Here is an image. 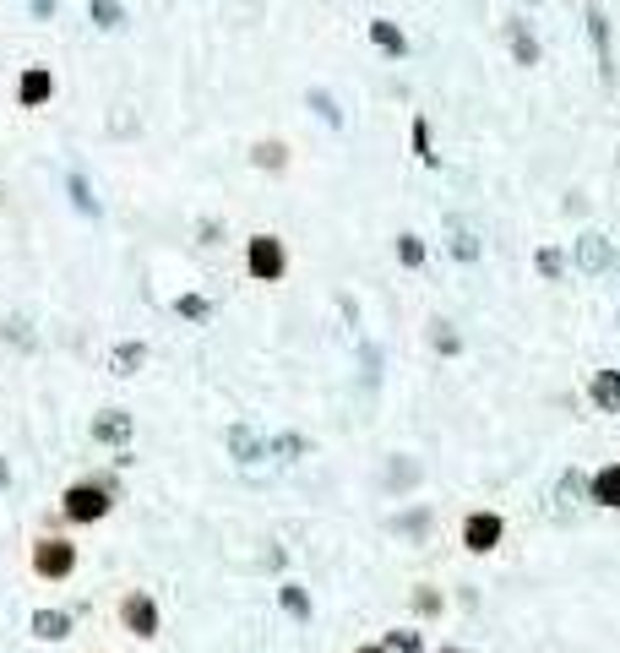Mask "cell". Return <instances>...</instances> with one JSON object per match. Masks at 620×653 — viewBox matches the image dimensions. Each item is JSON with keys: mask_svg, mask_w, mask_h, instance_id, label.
Segmentation results:
<instances>
[{"mask_svg": "<svg viewBox=\"0 0 620 653\" xmlns=\"http://www.w3.org/2000/svg\"><path fill=\"white\" fill-rule=\"evenodd\" d=\"M77 561H82V550L71 534H39L28 545V572L39 577V583H66V577H77Z\"/></svg>", "mask_w": 620, "mask_h": 653, "instance_id": "2", "label": "cell"}, {"mask_svg": "<svg viewBox=\"0 0 620 653\" xmlns=\"http://www.w3.org/2000/svg\"><path fill=\"white\" fill-rule=\"evenodd\" d=\"M283 610H289V615H310V599L294 583H283Z\"/></svg>", "mask_w": 620, "mask_h": 653, "instance_id": "22", "label": "cell"}, {"mask_svg": "<svg viewBox=\"0 0 620 653\" xmlns=\"http://www.w3.org/2000/svg\"><path fill=\"white\" fill-rule=\"evenodd\" d=\"M370 44H376V49H387V55H408L403 28H398V22H387V17H381V22H370Z\"/></svg>", "mask_w": 620, "mask_h": 653, "instance_id": "11", "label": "cell"}, {"mask_svg": "<svg viewBox=\"0 0 620 653\" xmlns=\"http://www.w3.org/2000/svg\"><path fill=\"white\" fill-rule=\"evenodd\" d=\"M588 496L599 501V507H610V512H620V463H610V468H599L593 474V485H588Z\"/></svg>", "mask_w": 620, "mask_h": 653, "instance_id": "8", "label": "cell"}, {"mask_svg": "<svg viewBox=\"0 0 620 653\" xmlns=\"http://www.w3.org/2000/svg\"><path fill=\"white\" fill-rule=\"evenodd\" d=\"M245 273L256 283H278L289 273V251H283L278 234H251V240H245Z\"/></svg>", "mask_w": 620, "mask_h": 653, "instance_id": "4", "label": "cell"}, {"mask_svg": "<svg viewBox=\"0 0 620 653\" xmlns=\"http://www.w3.org/2000/svg\"><path fill=\"white\" fill-rule=\"evenodd\" d=\"M398 256H403V267H425V240L419 234H398Z\"/></svg>", "mask_w": 620, "mask_h": 653, "instance_id": "18", "label": "cell"}, {"mask_svg": "<svg viewBox=\"0 0 620 653\" xmlns=\"http://www.w3.org/2000/svg\"><path fill=\"white\" fill-rule=\"evenodd\" d=\"M49 98H55V71H49V66H22V77H17V104H22V109H44Z\"/></svg>", "mask_w": 620, "mask_h": 653, "instance_id": "6", "label": "cell"}, {"mask_svg": "<svg viewBox=\"0 0 620 653\" xmlns=\"http://www.w3.org/2000/svg\"><path fill=\"white\" fill-rule=\"evenodd\" d=\"M414 605L425 610V615H436V610H441V594H430V588H419V594H414Z\"/></svg>", "mask_w": 620, "mask_h": 653, "instance_id": "26", "label": "cell"}, {"mask_svg": "<svg viewBox=\"0 0 620 653\" xmlns=\"http://www.w3.org/2000/svg\"><path fill=\"white\" fill-rule=\"evenodd\" d=\"M582 273H604V267H610V240H604V234H582Z\"/></svg>", "mask_w": 620, "mask_h": 653, "instance_id": "10", "label": "cell"}, {"mask_svg": "<svg viewBox=\"0 0 620 653\" xmlns=\"http://www.w3.org/2000/svg\"><path fill=\"white\" fill-rule=\"evenodd\" d=\"M93 22L98 28H120V0H93Z\"/></svg>", "mask_w": 620, "mask_h": 653, "instance_id": "20", "label": "cell"}, {"mask_svg": "<svg viewBox=\"0 0 620 653\" xmlns=\"http://www.w3.org/2000/svg\"><path fill=\"white\" fill-rule=\"evenodd\" d=\"M539 273L544 278H561V251H539Z\"/></svg>", "mask_w": 620, "mask_h": 653, "instance_id": "25", "label": "cell"}, {"mask_svg": "<svg viewBox=\"0 0 620 653\" xmlns=\"http://www.w3.org/2000/svg\"><path fill=\"white\" fill-rule=\"evenodd\" d=\"M414 153L425 158V164H436V153H430V126H425V115H414Z\"/></svg>", "mask_w": 620, "mask_h": 653, "instance_id": "21", "label": "cell"}, {"mask_svg": "<svg viewBox=\"0 0 620 653\" xmlns=\"http://www.w3.org/2000/svg\"><path fill=\"white\" fill-rule=\"evenodd\" d=\"M588 33H593V49H599L604 77H610V28H604V17H599V11H588Z\"/></svg>", "mask_w": 620, "mask_h": 653, "instance_id": "14", "label": "cell"}, {"mask_svg": "<svg viewBox=\"0 0 620 653\" xmlns=\"http://www.w3.org/2000/svg\"><path fill=\"white\" fill-rule=\"evenodd\" d=\"M588 398L599 403L604 414H620V371H599L588 381Z\"/></svg>", "mask_w": 620, "mask_h": 653, "instance_id": "9", "label": "cell"}, {"mask_svg": "<svg viewBox=\"0 0 620 653\" xmlns=\"http://www.w3.org/2000/svg\"><path fill=\"white\" fill-rule=\"evenodd\" d=\"M6 479H11V468H6V458H0V485H6Z\"/></svg>", "mask_w": 620, "mask_h": 653, "instance_id": "28", "label": "cell"}, {"mask_svg": "<svg viewBox=\"0 0 620 653\" xmlns=\"http://www.w3.org/2000/svg\"><path fill=\"white\" fill-rule=\"evenodd\" d=\"M441 653H468V648H441Z\"/></svg>", "mask_w": 620, "mask_h": 653, "instance_id": "29", "label": "cell"}, {"mask_svg": "<svg viewBox=\"0 0 620 653\" xmlns=\"http://www.w3.org/2000/svg\"><path fill=\"white\" fill-rule=\"evenodd\" d=\"M354 653H387V648H381V643H359Z\"/></svg>", "mask_w": 620, "mask_h": 653, "instance_id": "27", "label": "cell"}, {"mask_svg": "<svg viewBox=\"0 0 620 653\" xmlns=\"http://www.w3.org/2000/svg\"><path fill=\"white\" fill-rule=\"evenodd\" d=\"M71 196H77L82 213H93V196H88V180H82V175H71Z\"/></svg>", "mask_w": 620, "mask_h": 653, "instance_id": "24", "label": "cell"}, {"mask_svg": "<svg viewBox=\"0 0 620 653\" xmlns=\"http://www.w3.org/2000/svg\"><path fill=\"white\" fill-rule=\"evenodd\" d=\"M175 311L185 316V322H207V316H213V305H207L202 294H180V300H175Z\"/></svg>", "mask_w": 620, "mask_h": 653, "instance_id": "17", "label": "cell"}, {"mask_svg": "<svg viewBox=\"0 0 620 653\" xmlns=\"http://www.w3.org/2000/svg\"><path fill=\"white\" fill-rule=\"evenodd\" d=\"M310 104H316L321 115H327V126H343V115H338V109H332V98H327V93H310Z\"/></svg>", "mask_w": 620, "mask_h": 653, "instance_id": "23", "label": "cell"}, {"mask_svg": "<svg viewBox=\"0 0 620 653\" xmlns=\"http://www.w3.org/2000/svg\"><path fill=\"white\" fill-rule=\"evenodd\" d=\"M512 44H517V55H523V66H533V60H539V44L528 39L523 22H512Z\"/></svg>", "mask_w": 620, "mask_h": 653, "instance_id": "19", "label": "cell"}, {"mask_svg": "<svg viewBox=\"0 0 620 653\" xmlns=\"http://www.w3.org/2000/svg\"><path fill=\"white\" fill-rule=\"evenodd\" d=\"M93 436L104 441V447H126V441H131V414L126 409H104L93 420Z\"/></svg>", "mask_w": 620, "mask_h": 653, "instance_id": "7", "label": "cell"}, {"mask_svg": "<svg viewBox=\"0 0 620 653\" xmlns=\"http://www.w3.org/2000/svg\"><path fill=\"white\" fill-rule=\"evenodd\" d=\"M115 621H120L126 637H136V643H153L158 626H164V615H158V599L147 594V588H126L120 605H115Z\"/></svg>", "mask_w": 620, "mask_h": 653, "instance_id": "3", "label": "cell"}, {"mask_svg": "<svg viewBox=\"0 0 620 653\" xmlns=\"http://www.w3.org/2000/svg\"><path fill=\"white\" fill-rule=\"evenodd\" d=\"M33 632H39L44 643H60V637H71V615L66 610H39L33 615Z\"/></svg>", "mask_w": 620, "mask_h": 653, "instance_id": "12", "label": "cell"}, {"mask_svg": "<svg viewBox=\"0 0 620 653\" xmlns=\"http://www.w3.org/2000/svg\"><path fill=\"white\" fill-rule=\"evenodd\" d=\"M501 534H506L501 512H468L463 517V545L474 550V556H490V550L501 545Z\"/></svg>", "mask_w": 620, "mask_h": 653, "instance_id": "5", "label": "cell"}, {"mask_svg": "<svg viewBox=\"0 0 620 653\" xmlns=\"http://www.w3.org/2000/svg\"><path fill=\"white\" fill-rule=\"evenodd\" d=\"M256 169H283V164H289V147H283V142H256Z\"/></svg>", "mask_w": 620, "mask_h": 653, "instance_id": "15", "label": "cell"}, {"mask_svg": "<svg viewBox=\"0 0 620 653\" xmlns=\"http://www.w3.org/2000/svg\"><path fill=\"white\" fill-rule=\"evenodd\" d=\"M381 648H387V653H419V648H425V637L403 626V632H387V637H381Z\"/></svg>", "mask_w": 620, "mask_h": 653, "instance_id": "16", "label": "cell"}, {"mask_svg": "<svg viewBox=\"0 0 620 653\" xmlns=\"http://www.w3.org/2000/svg\"><path fill=\"white\" fill-rule=\"evenodd\" d=\"M109 512H115V485H104V479H77L60 490V523L71 528H93Z\"/></svg>", "mask_w": 620, "mask_h": 653, "instance_id": "1", "label": "cell"}, {"mask_svg": "<svg viewBox=\"0 0 620 653\" xmlns=\"http://www.w3.org/2000/svg\"><path fill=\"white\" fill-rule=\"evenodd\" d=\"M142 360H147V343H120V349L109 354V371H115V376H131Z\"/></svg>", "mask_w": 620, "mask_h": 653, "instance_id": "13", "label": "cell"}]
</instances>
